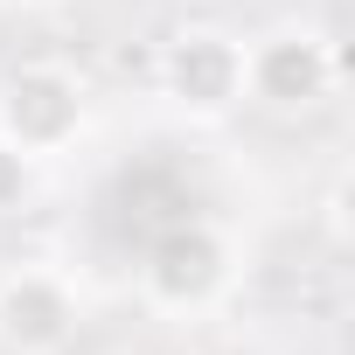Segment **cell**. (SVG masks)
I'll list each match as a JSON object with an SVG mask.
<instances>
[{
    "label": "cell",
    "mask_w": 355,
    "mask_h": 355,
    "mask_svg": "<svg viewBox=\"0 0 355 355\" xmlns=\"http://www.w3.org/2000/svg\"><path fill=\"white\" fill-rule=\"evenodd\" d=\"M327 84H334V49L313 28H279L258 49H244V91L265 98V105H279V112L320 105Z\"/></svg>",
    "instance_id": "6da1fadb"
},
{
    "label": "cell",
    "mask_w": 355,
    "mask_h": 355,
    "mask_svg": "<svg viewBox=\"0 0 355 355\" xmlns=\"http://www.w3.org/2000/svg\"><path fill=\"white\" fill-rule=\"evenodd\" d=\"M77 125H84V91H77V77L56 70V63L21 70V77L8 84V98H0V132H8L21 153H49V146H63Z\"/></svg>",
    "instance_id": "7a4b0ae2"
},
{
    "label": "cell",
    "mask_w": 355,
    "mask_h": 355,
    "mask_svg": "<svg viewBox=\"0 0 355 355\" xmlns=\"http://www.w3.org/2000/svg\"><path fill=\"white\" fill-rule=\"evenodd\" d=\"M167 98H182L189 112H223L244 98V49L223 28H182L160 56Z\"/></svg>",
    "instance_id": "3957f363"
},
{
    "label": "cell",
    "mask_w": 355,
    "mask_h": 355,
    "mask_svg": "<svg viewBox=\"0 0 355 355\" xmlns=\"http://www.w3.org/2000/svg\"><path fill=\"white\" fill-rule=\"evenodd\" d=\"M77 327V300L56 272H15L0 279V348L15 355H56Z\"/></svg>",
    "instance_id": "277c9868"
},
{
    "label": "cell",
    "mask_w": 355,
    "mask_h": 355,
    "mask_svg": "<svg viewBox=\"0 0 355 355\" xmlns=\"http://www.w3.org/2000/svg\"><path fill=\"white\" fill-rule=\"evenodd\" d=\"M223 279H230V251H223V237L202 230V223L167 230V237L153 244V258H146V293H153L160 306H202V300L223 293Z\"/></svg>",
    "instance_id": "5b68a950"
},
{
    "label": "cell",
    "mask_w": 355,
    "mask_h": 355,
    "mask_svg": "<svg viewBox=\"0 0 355 355\" xmlns=\"http://www.w3.org/2000/svg\"><path fill=\"white\" fill-rule=\"evenodd\" d=\"M28 189H35V153H21L8 132H0V216L21 209V202H28Z\"/></svg>",
    "instance_id": "8992f818"
},
{
    "label": "cell",
    "mask_w": 355,
    "mask_h": 355,
    "mask_svg": "<svg viewBox=\"0 0 355 355\" xmlns=\"http://www.w3.org/2000/svg\"><path fill=\"white\" fill-rule=\"evenodd\" d=\"M28 8H42V0H28Z\"/></svg>",
    "instance_id": "52a82bcc"
}]
</instances>
